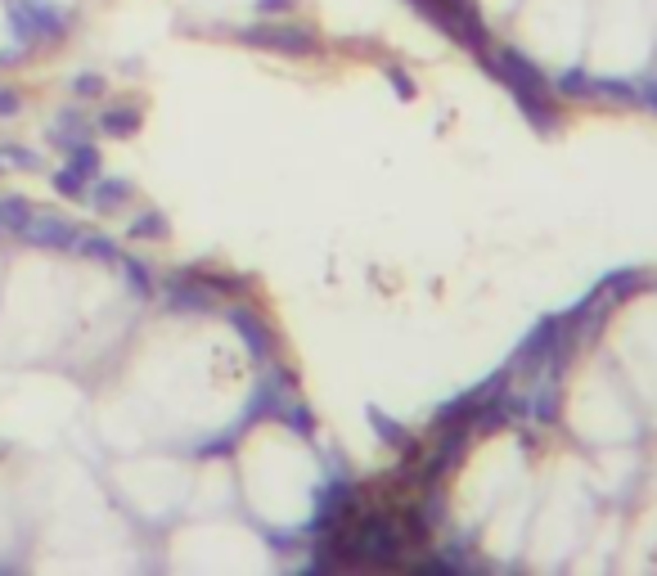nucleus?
<instances>
[{"instance_id": "obj_1", "label": "nucleus", "mask_w": 657, "mask_h": 576, "mask_svg": "<svg viewBox=\"0 0 657 576\" xmlns=\"http://www.w3.org/2000/svg\"><path fill=\"white\" fill-rule=\"evenodd\" d=\"M9 23H14L23 50L36 41H59V36L68 32V14L54 9L50 0H14V5H9Z\"/></svg>"}, {"instance_id": "obj_2", "label": "nucleus", "mask_w": 657, "mask_h": 576, "mask_svg": "<svg viewBox=\"0 0 657 576\" xmlns=\"http://www.w3.org/2000/svg\"><path fill=\"white\" fill-rule=\"evenodd\" d=\"M77 234L81 230L68 221V216H59V212H32L23 221V230H18V239L32 243V248H45V252H72Z\"/></svg>"}, {"instance_id": "obj_3", "label": "nucleus", "mask_w": 657, "mask_h": 576, "mask_svg": "<svg viewBox=\"0 0 657 576\" xmlns=\"http://www.w3.org/2000/svg\"><path fill=\"white\" fill-rule=\"evenodd\" d=\"M239 41L261 45V50H279V54H311L315 41L306 27H288V23H257V27H243Z\"/></svg>"}, {"instance_id": "obj_4", "label": "nucleus", "mask_w": 657, "mask_h": 576, "mask_svg": "<svg viewBox=\"0 0 657 576\" xmlns=\"http://www.w3.org/2000/svg\"><path fill=\"white\" fill-rule=\"evenodd\" d=\"M225 320H230V329L239 333V342L252 351V356L266 365L270 360V351H275V338H270V329H266V320H261L257 311H248V306H230L225 311Z\"/></svg>"}, {"instance_id": "obj_5", "label": "nucleus", "mask_w": 657, "mask_h": 576, "mask_svg": "<svg viewBox=\"0 0 657 576\" xmlns=\"http://www.w3.org/2000/svg\"><path fill=\"white\" fill-rule=\"evenodd\" d=\"M288 378L279 374V369H270L266 378L257 383V392H252V401H248V410H243V423H252V419H266V414H275V410H284V401H288Z\"/></svg>"}, {"instance_id": "obj_6", "label": "nucleus", "mask_w": 657, "mask_h": 576, "mask_svg": "<svg viewBox=\"0 0 657 576\" xmlns=\"http://www.w3.org/2000/svg\"><path fill=\"white\" fill-rule=\"evenodd\" d=\"M167 302L176 306V311H207V306H212V293L203 288L198 275H171L167 279Z\"/></svg>"}, {"instance_id": "obj_7", "label": "nucleus", "mask_w": 657, "mask_h": 576, "mask_svg": "<svg viewBox=\"0 0 657 576\" xmlns=\"http://www.w3.org/2000/svg\"><path fill=\"white\" fill-rule=\"evenodd\" d=\"M126 198H131V180H122V176H95V180H90L86 203L95 207V212H113V207H122Z\"/></svg>"}, {"instance_id": "obj_8", "label": "nucleus", "mask_w": 657, "mask_h": 576, "mask_svg": "<svg viewBox=\"0 0 657 576\" xmlns=\"http://www.w3.org/2000/svg\"><path fill=\"white\" fill-rule=\"evenodd\" d=\"M90 171H81L77 162H63L59 171H54V194H63V198H77V203H86V194H90Z\"/></svg>"}, {"instance_id": "obj_9", "label": "nucleus", "mask_w": 657, "mask_h": 576, "mask_svg": "<svg viewBox=\"0 0 657 576\" xmlns=\"http://www.w3.org/2000/svg\"><path fill=\"white\" fill-rule=\"evenodd\" d=\"M72 252L77 257H90V261H104V266H117V257H122V248H117L108 234H77V243H72Z\"/></svg>"}, {"instance_id": "obj_10", "label": "nucleus", "mask_w": 657, "mask_h": 576, "mask_svg": "<svg viewBox=\"0 0 657 576\" xmlns=\"http://www.w3.org/2000/svg\"><path fill=\"white\" fill-rule=\"evenodd\" d=\"M117 266H122V275H126V288H131L135 297H140V302H149L153 293H158V284H153V275H149V266H144V261H135V257H117Z\"/></svg>"}, {"instance_id": "obj_11", "label": "nucleus", "mask_w": 657, "mask_h": 576, "mask_svg": "<svg viewBox=\"0 0 657 576\" xmlns=\"http://www.w3.org/2000/svg\"><path fill=\"white\" fill-rule=\"evenodd\" d=\"M99 126L113 131V135H135V131H140V108H135V104H113V108H104Z\"/></svg>"}, {"instance_id": "obj_12", "label": "nucleus", "mask_w": 657, "mask_h": 576, "mask_svg": "<svg viewBox=\"0 0 657 576\" xmlns=\"http://www.w3.org/2000/svg\"><path fill=\"white\" fill-rule=\"evenodd\" d=\"M27 216H32V207L23 198H0V234H18Z\"/></svg>"}, {"instance_id": "obj_13", "label": "nucleus", "mask_w": 657, "mask_h": 576, "mask_svg": "<svg viewBox=\"0 0 657 576\" xmlns=\"http://www.w3.org/2000/svg\"><path fill=\"white\" fill-rule=\"evenodd\" d=\"M131 234H135V239H167L171 225H167V216H162V212H140L131 221Z\"/></svg>"}, {"instance_id": "obj_14", "label": "nucleus", "mask_w": 657, "mask_h": 576, "mask_svg": "<svg viewBox=\"0 0 657 576\" xmlns=\"http://www.w3.org/2000/svg\"><path fill=\"white\" fill-rule=\"evenodd\" d=\"M0 162H5V167H41V153L9 140V144H0Z\"/></svg>"}, {"instance_id": "obj_15", "label": "nucleus", "mask_w": 657, "mask_h": 576, "mask_svg": "<svg viewBox=\"0 0 657 576\" xmlns=\"http://www.w3.org/2000/svg\"><path fill=\"white\" fill-rule=\"evenodd\" d=\"M72 95H77V99L104 95V77H99V72H77V77H72Z\"/></svg>"}, {"instance_id": "obj_16", "label": "nucleus", "mask_w": 657, "mask_h": 576, "mask_svg": "<svg viewBox=\"0 0 657 576\" xmlns=\"http://www.w3.org/2000/svg\"><path fill=\"white\" fill-rule=\"evenodd\" d=\"M18 108H23V99H18L14 90H5V86H0V117H14Z\"/></svg>"}, {"instance_id": "obj_17", "label": "nucleus", "mask_w": 657, "mask_h": 576, "mask_svg": "<svg viewBox=\"0 0 657 576\" xmlns=\"http://www.w3.org/2000/svg\"><path fill=\"white\" fill-rule=\"evenodd\" d=\"M293 0H257V9H266V14H279V9H288Z\"/></svg>"}]
</instances>
